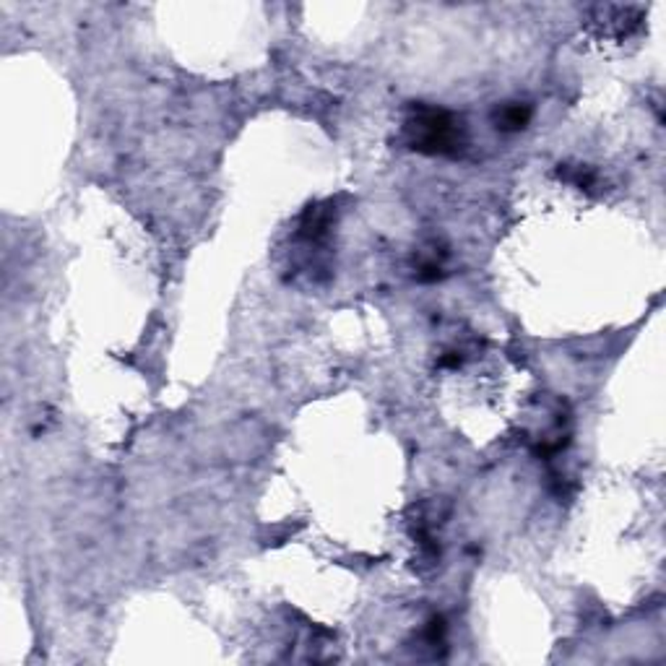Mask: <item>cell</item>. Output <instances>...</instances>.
Instances as JSON below:
<instances>
[{"label":"cell","instance_id":"7a4b0ae2","mask_svg":"<svg viewBox=\"0 0 666 666\" xmlns=\"http://www.w3.org/2000/svg\"><path fill=\"white\" fill-rule=\"evenodd\" d=\"M526 120H529V112H526V110H521L518 104H515V107H508V110H503V118H500L503 127H523Z\"/></svg>","mask_w":666,"mask_h":666},{"label":"cell","instance_id":"6da1fadb","mask_svg":"<svg viewBox=\"0 0 666 666\" xmlns=\"http://www.w3.org/2000/svg\"><path fill=\"white\" fill-rule=\"evenodd\" d=\"M409 127L414 130V149L427 152H450L461 144L456 120L440 110H419Z\"/></svg>","mask_w":666,"mask_h":666}]
</instances>
